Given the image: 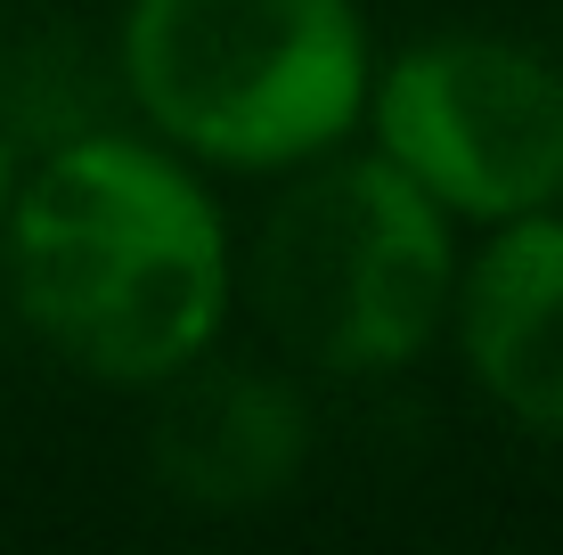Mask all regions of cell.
<instances>
[{
  "instance_id": "6da1fadb",
  "label": "cell",
  "mask_w": 563,
  "mask_h": 555,
  "mask_svg": "<svg viewBox=\"0 0 563 555\" xmlns=\"http://www.w3.org/2000/svg\"><path fill=\"white\" fill-rule=\"evenodd\" d=\"M16 302L74 368L164 385L229 311V245L205 188L140 140L57 147L16 197Z\"/></svg>"
},
{
  "instance_id": "7a4b0ae2",
  "label": "cell",
  "mask_w": 563,
  "mask_h": 555,
  "mask_svg": "<svg viewBox=\"0 0 563 555\" xmlns=\"http://www.w3.org/2000/svg\"><path fill=\"white\" fill-rule=\"evenodd\" d=\"M123 66L155 131L212 164H302L367 99L352 0H131Z\"/></svg>"
},
{
  "instance_id": "3957f363",
  "label": "cell",
  "mask_w": 563,
  "mask_h": 555,
  "mask_svg": "<svg viewBox=\"0 0 563 555\" xmlns=\"http://www.w3.org/2000/svg\"><path fill=\"white\" fill-rule=\"evenodd\" d=\"M262 328L327 376H384L424 352L450 302L441 204L393 156L327 164L254 245Z\"/></svg>"
},
{
  "instance_id": "277c9868",
  "label": "cell",
  "mask_w": 563,
  "mask_h": 555,
  "mask_svg": "<svg viewBox=\"0 0 563 555\" xmlns=\"http://www.w3.org/2000/svg\"><path fill=\"white\" fill-rule=\"evenodd\" d=\"M376 131L433 204L482 221L539 213L563 171V82L507 42H424L393 57Z\"/></svg>"
},
{
  "instance_id": "5b68a950",
  "label": "cell",
  "mask_w": 563,
  "mask_h": 555,
  "mask_svg": "<svg viewBox=\"0 0 563 555\" xmlns=\"http://www.w3.org/2000/svg\"><path fill=\"white\" fill-rule=\"evenodd\" d=\"M155 409V474L188 507H262L302 466V409L245 368H172Z\"/></svg>"
},
{
  "instance_id": "8992f818",
  "label": "cell",
  "mask_w": 563,
  "mask_h": 555,
  "mask_svg": "<svg viewBox=\"0 0 563 555\" xmlns=\"http://www.w3.org/2000/svg\"><path fill=\"white\" fill-rule=\"evenodd\" d=\"M465 359L482 392L563 442V221L515 213L465 286Z\"/></svg>"
},
{
  "instance_id": "52a82bcc",
  "label": "cell",
  "mask_w": 563,
  "mask_h": 555,
  "mask_svg": "<svg viewBox=\"0 0 563 555\" xmlns=\"http://www.w3.org/2000/svg\"><path fill=\"white\" fill-rule=\"evenodd\" d=\"M0 204H9V140H0Z\"/></svg>"
},
{
  "instance_id": "ba28073f",
  "label": "cell",
  "mask_w": 563,
  "mask_h": 555,
  "mask_svg": "<svg viewBox=\"0 0 563 555\" xmlns=\"http://www.w3.org/2000/svg\"><path fill=\"white\" fill-rule=\"evenodd\" d=\"M555 197H563V171H555Z\"/></svg>"
}]
</instances>
